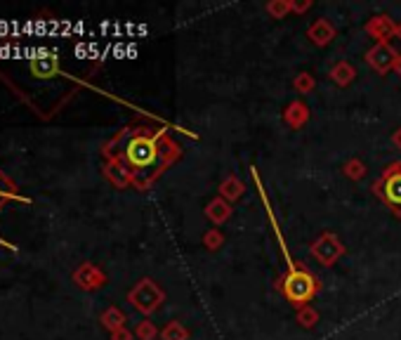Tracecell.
I'll use <instances>...</instances> for the list:
<instances>
[{
  "label": "cell",
  "instance_id": "8fae6325",
  "mask_svg": "<svg viewBox=\"0 0 401 340\" xmlns=\"http://www.w3.org/2000/svg\"><path fill=\"white\" fill-rule=\"evenodd\" d=\"M232 213H234L232 203L224 201L222 196H215V199H210V201H208V206L203 208V215H206L208 220L215 224V227H220V224L229 222V217H232Z\"/></svg>",
  "mask_w": 401,
  "mask_h": 340
},
{
  "label": "cell",
  "instance_id": "ba28073f",
  "mask_svg": "<svg viewBox=\"0 0 401 340\" xmlns=\"http://www.w3.org/2000/svg\"><path fill=\"white\" fill-rule=\"evenodd\" d=\"M307 38H309V43L314 47H328L333 40L338 38V29H335V24H333L331 19L319 17L316 22L309 24Z\"/></svg>",
  "mask_w": 401,
  "mask_h": 340
},
{
  "label": "cell",
  "instance_id": "ac0fdd59",
  "mask_svg": "<svg viewBox=\"0 0 401 340\" xmlns=\"http://www.w3.org/2000/svg\"><path fill=\"white\" fill-rule=\"evenodd\" d=\"M161 340H189V329L182 322H168L161 329Z\"/></svg>",
  "mask_w": 401,
  "mask_h": 340
},
{
  "label": "cell",
  "instance_id": "9a60e30c",
  "mask_svg": "<svg viewBox=\"0 0 401 340\" xmlns=\"http://www.w3.org/2000/svg\"><path fill=\"white\" fill-rule=\"evenodd\" d=\"M366 173H369V168H366V163L362 159H347L343 163V175L352 182H362L366 178Z\"/></svg>",
  "mask_w": 401,
  "mask_h": 340
},
{
  "label": "cell",
  "instance_id": "7402d4cb",
  "mask_svg": "<svg viewBox=\"0 0 401 340\" xmlns=\"http://www.w3.org/2000/svg\"><path fill=\"white\" fill-rule=\"evenodd\" d=\"M203 246H206L210 253H215V250H220L224 246V234L217 227H210L208 232L203 234Z\"/></svg>",
  "mask_w": 401,
  "mask_h": 340
},
{
  "label": "cell",
  "instance_id": "8992f818",
  "mask_svg": "<svg viewBox=\"0 0 401 340\" xmlns=\"http://www.w3.org/2000/svg\"><path fill=\"white\" fill-rule=\"evenodd\" d=\"M399 52L394 50L390 43H376L373 47L366 50V64L371 66L373 71L380 73V76H385V73L394 71V62H397Z\"/></svg>",
  "mask_w": 401,
  "mask_h": 340
},
{
  "label": "cell",
  "instance_id": "9c48e42d",
  "mask_svg": "<svg viewBox=\"0 0 401 340\" xmlns=\"http://www.w3.org/2000/svg\"><path fill=\"white\" fill-rule=\"evenodd\" d=\"M104 175H106V180L111 182L113 187H118V189H125V187H130V185L135 187V175L118 159H106Z\"/></svg>",
  "mask_w": 401,
  "mask_h": 340
},
{
  "label": "cell",
  "instance_id": "44dd1931",
  "mask_svg": "<svg viewBox=\"0 0 401 340\" xmlns=\"http://www.w3.org/2000/svg\"><path fill=\"white\" fill-rule=\"evenodd\" d=\"M295 322L302 326V329H314V326L319 324V312L311 308V305H307V308H300L295 312Z\"/></svg>",
  "mask_w": 401,
  "mask_h": 340
},
{
  "label": "cell",
  "instance_id": "52a82bcc",
  "mask_svg": "<svg viewBox=\"0 0 401 340\" xmlns=\"http://www.w3.org/2000/svg\"><path fill=\"white\" fill-rule=\"evenodd\" d=\"M366 36L373 38L376 43H390V40L397 36V24L390 15H376L371 17L364 26Z\"/></svg>",
  "mask_w": 401,
  "mask_h": 340
},
{
  "label": "cell",
  "instance_id": "277c9868",
  "mask_svg": "<svg viewBox=\"0 0 401 340\" xmlns=\"http://www.w3.org/2000/svg\"><path fill=\"white\" fill-rule=\"evenodd\" d=\"M128 303L137 312H142L144 317H152L154 312H159L161 305L166 303V291L159 286V281L144 277L140 279V281L135 284V289L128 293Z\"/></svg>",
  "mask_w": 401,
  "mask_h": 340
},
{
  "label": "cell",
  "instance_id": "ffe728a7",
  "mask_svg": "<svg viewBox=\"0 0 401 340\" xmlns=\"http://www.w3.org/2000/svg\"><path fill=\"white\" fill-rule=\"evenodd\" d=\"M293 90L297 95H311L316 90V78L311 76L309 71H302V73H297V76L293 78Z\"/></svg>",
  "mask_w": 401,
  "mask_h": 340
},
{
  "label": "cell",
  "instance_id": "2e32d148",
  "mask_svg": "<svg viewBox=\"0 0 401 340\" xmlns=\"http://www.w3.org/2000/svg\"><path fill=\"white\" fill-rule=\"evenodd\" d=\"M264 12L271 19H285L288 15H293V0H269L264 5Z\"/></svg>",
  "mask_w": 401,
  "mask_h": 340
},
{
  "label": "cell",
  "instance_id": "3957f363",
  "mask_svg": "<svg viewBox=\"0 0 401 340\" xmlns=\"http://www.w3.org/2000/svg\"><path fill=\"white\" fill-rule=\"evenodd\" d=\"M371 189L394 215L401 217V161L390 163L371 185Z\"/></svg>",
  "mask_w": 401,
  "mask_h": 340
},
{
  "label": "cell",
  "instance_id": "83f0119b",
  "mask_svg": "<svg viewBox=\"0 0 401 340\" xmlns=\"http://www.w3.org/2000/svg\"><path fill=\"white\" fill-rule=\"evenodd\" d=\"M397 38H399V40H401V22H399V24H397Z\"/></svg>",
  "mask_w": 401,
  "mask_h": 340
},
{
  "label": "cell",
  "instance_id": "603a6c76",
  "mask_svg": "<svg viewBox=\"0 0 401 340\" xmlns=\"http://www.w3.org/2000/svg\"><path fill=\"white\" fill-rule=\"evenodd\" d=\"M135 336H137V340H156V338L161 336V331L156 329L154 322L144 319V322L137 324V329H135Z\"/></svg>",
  "mask_w": 401,
  "mask_h": 340
},
{
  "label": "cell",
  "instance_id": "d4e9b609",
  "mask_svg": "<svg viewBox=\"0 0 401 340\" xmlns=\"http://www.w3.org/2000/svg\"><path fill=\"white\" fill-rule=\"evenodd\" d=\"M135 336L128 329H118V331H113L111 333V340H132Z\"/></svg>",
  "mask_w": 401,
  "mask_h": 340
},
{
  "label": "cell",
  "instance_id": "cb8c5ba5",
  "mask_svg": "<svg viewBox=\"0 0 401 340\" xmlns=\"http://www.w3.org/2000/svg\"><path fill=\"white\" fill-rule=\"evenodd\" d=\"M311 8H314L311 0H293V15H304V12H309Z\"/></svg>",
  "mask_w": 401,
  "mask_h": 340
},
{
  "label": "cell",
  "instance_id": "7a4b0ae2",
  "mask_svg": "<svg viewBox=\"0 0 401 340\" xmlns=\"http://www.w3.org/2000/svg\"><path fill=\"white\" fill-rule=\"evenodd\" d=\"M250 178H253V182H255L257 194H260V199H262V206H264V210H267V217H269L271 227H274L276 241H278V246H281V255L285 257V265H288L285 274L278 279V284H276L278 293H281L285 300L293 305L295 310L307 308V305L319 296V291H321V281H319V279L311 274V272L304 267L302 262H297L295 257L290 255V250H288V246H285V241H283L281 227H278V222H276V215H274V210H271V203L267 199V192H264L260 173H257L255 166H250Z\"/></svg>",
  "mask_w": 401,
  "mask_h": 340
},
{
  "label": "cell",
  "instance_id": "484cf974",
  "mask_svg": "<svg viewBox=\"0 0 401 340\" xmlns=\"http://www.w3.org/2000/svg\"><path fill=\"white\" fill-rule=\"evenodd\" d=\"M392 145H394V147H397V149H399V152H401V126L397 128V130H394V133H392Z\"/></svg>",
  "mask_w": 401,
  "mask_h": 340
},
{
  "label": "cell",
  "instance_id": "e0dca14e",
  "mask_svg": "<svg viewBox=\"0 0 401 340\" xmlns=\"http://www.w3.org/2000/svg\"><path fill=\"white\" fill-rule=\"evenodd\" d=\"M10 199L29 201V199H24V196L19 194V189H17L15 182L5 178V173H3V170H0V208H3V203H5V201H10Z\"/></svg>",
  "mask_w": 401,
  "mask_h": 340
},
{
  "label": "cell",
  "instance_id": "5b68a950",
  "mask_svg": "<svg viewBox=\"0 0 401 340\" xmlns=\"http://www.w3.org/2000/svg\"><path fill=\"white\" fill-rule=\"evenodd\" d=\"M309 253L319 265H323V267H333V265L345 255V243L340 241L333 232H323L309 243Z\"/></svg>",
  "mask_w": 401,
  "mask_h": 340
},
{
  "label": "cell",
  "instance_id": "4316f807",
  "mask_svg": "<svg viewBox=\"0 0 401 340\" xmlns=\"http://www.w3.org/2000/svg\"><path fill=\"white\" fill-rule=\"evenodd\" d=\"M394 73H397V76H401V54L397 57V62H394Z\"/></svg>",
  "mask_w": 401,
  "mask_h": 340
},
{
  "label": "cell",
  "instance_id": "5bb4252c",
  "mask_svg": "<svg viewBox=\"0 0 401 340\" xmlns=\"http://www.w3.org/2000/svg\"><path fill=\"white\" fill-rule=\"evenodd\" d=\"M76 281H78L83 289L94 291V289H99L101 284L106 281V277L101 274V269H99V267H94V265L85 262L83 267H80V269L76 272Z\"/></svg>",
  "mask_w": 401,
  "mask_h": 340
},
{
  "label": "cell",
  "instance_id": "6da1fadb",
  "mask_svg": "<svg viewBox=\"0 0 401 340\" xmlns=\"http://www.w3.org/2000/svg\"><path fill=\"white\" fill-rule=\"evenodd\" d=\"M182 147L163 128H123L104 147L106 159H118L135 175V189L147 192L168 168L182 159Z\"/></svg>",
  "mask_w": 401,
  "mask_h": 340
},
{
  "label": "cell",
  "instance_id": "d6986e66",
  "mask_svg": "<svg viewBox=\"0 0 401 340\" xmlns=\"http://www.w3.org/2000/svg\"><path fill=\"white\" fill-rule=\"evenodd\" d=\"M101 324H104L111 333L118 329H125V315L118 308H109L104 315H101Z\"/></svg>",
  "mask_w": 401,
  "mask_h": 340
},
{
  "label": "cell",
  "instance_id": "30bf717a",
  "mask_svg": "<svg viewBox=\"0 0 401 340\" xmlns=\"http://www.w3.org/2000/svg\"><path fill=\"white\" fill-rule=\"evenodd\" d=\"M283 123L288 126L290 130H300V128L309 123V107L304 104L302 99H293L283 109Z\"/></svg>",
  "mask_w": 401,
  "mask_h": 340
},
{
  "label": "cell",
  "instance_id": "7c38bea8",
  "mask_svg": "<svg viewBox=\"0 0 401 340\" xmlns=\"http://www.w3.org/2000/svg\"><path fill=\"white\" fill-rule=\"evenodd\" d=\"M328 78L338 87H350L357 78V69H354V64L347 62V59H340V62H335L328 69Z\"/></svg>",
  "mask_w": 401,
  "mask_h": 340
},
{
  "label": "cell",
  "instance_id": "4fadbf2b",
  "mask_svg": "<svg viewBox=\"0 0 401 340\" xmlns=\"http://www.w3.org/2000/svg\"><path fill=\"white\" fill-rule=\"evenodd\" d=\"M243 194H246V185H243V180L236 178V175H227V178L220 182V187H217V196H222V199L229 203H236Z\"/></svg>",
  "mask_w": 401,
  "mask_h": 340
}]
</instances>
